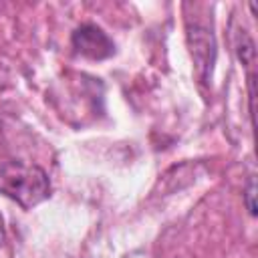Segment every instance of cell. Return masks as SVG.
<instances>
[{"mask_svg":"<svg viewBox=\"0 0 258 258\" xmlns=\"http://www.w3.org/2000/svg\"><path fill=\"white\" fill-rule=\"evenodd\" d=\"M71 44H73L75 52H79L81 56H87L91 60H105L115 54V42L111 40V36L103 28H99L97 24H91V22L75 28V32L71 36Z\"/></svg>","mask_w":258,"mask_h":258,"instance_id":"7a4b0ae2","label":"cell"},{"mask_svg":"<svg viewBox=\"0 0 258 258\" xmlns=\"http://www.w3.org/2000/svg\"><path fill=\"white\" fill-rule=\"evenodd\" d=\"M0 194L30 210L50 194V181L44 169L22 161L0 163Z\"/></svg>","mask_w":258,"mask_h":258,"instance_id":"6da1fadb","label":"cell"},{"mask_svg":"<svg viewBox=\"0 0 258 258\" xmlns=\"http://www.w3.org/2000/svg\"><path fill=\"white\" fill-rule=\"evenodd\" d=\"M246 200H248V210H250V214L254 216L256 214V206H254V179H250L248 181V191H246Z\"/></svg>","mask_w":258,"mask_h":258,"instance_id":"277c9868","label":"cell"},{"mask_svg":"<svg viewBox=\"0 0 258 258\" xmlns=\"http://www.w3.org/2000/svg\"><path fill=\"white\" fill-rule=\"evenodd\" d=\"M4 236H6V232H4V222H2V216H0V244L4 242Z\"/></svg>","mask_w":258,"mask_h":258,"instance_id":"5b68a950","label":"cell"},{"mask_svg":"<svg viewBox=\"0 0 258 258\" xmlns=\"http://www.w3.org/2000/svg\"><path fill=\"white\" fill-rule=\"evenodd\" d=\"M189 42H191V52L198 60V67H206V71L212 73V62H214L212 32H208L206 28L194 26V30H189Z\"/></svg>","mask_w":258,"mask_h":258,"instance_id":"3957f363","label":"cell"}]
</instances>
